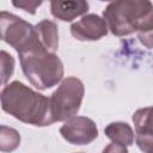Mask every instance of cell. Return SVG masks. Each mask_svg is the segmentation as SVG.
I'll return each instance as SVG.
<instances>
[{
	"label": "cell",
	"mask_w": 153,
	"mask_h": 153,
	"mask_svg": "<svg viewBox=\"0 0 153 153\" xmlns=\"http://www.w3.org/2000/svg\"><path fill=\"white\" fill-rule=\"evenodd\" d=\"M102 18L112 35L123 37L137 32L141 43L148 49L152 48L153 5L151 1L120 0L109 2Z\"/></svg>",
	"instance_id": "obj_1"
},
{
	"label": "cell",
	"mask_w": 153,
	"mask_h": 153,
	"mask_svg": "<svg viewBox=\"0 0 153 153\" xmlns=\"http://www.w3.org/2000/svg\"><path fill=\"white\" fill-rule=\"evenodd\" d=\"M0 103L6 114L23 123L35 127H47L54 123L49 98L18 80L2 88Z\"/></svg>",
	"instance_id": "obj_2"
},
{
	"label": "cell",
	"mask_w": 153,
	"mask_h": 153,
	"mask_svg": "<svg viewBox=\"0 0 153 153\" xmlns=\"http://www.w3.org/2000/svg\"><path fill=\"white\" fill-rule=\"evenodd\" d=\"M18 55L25 78L36 88L48 90L62 81L63 63L56 54L36 49Z\"/></svg>",
	"instance_id": "obj_3"
},
{
	"label": "cell",
	"mask_w": 153,
	"mask_h": 153,
	"mask_svg": "<svg viewBox=\"0 0 153 153\" xmlns=\"http://www.w3.org/2000/svg\"><path fill=\"white\" fill-rule=\"evenodd\" d=\"M85 94L84 82L76 76H67L53 92L50 100V112L54 122H65L76 116Z\"/></svg>",
	"instance_id": "obj_4"
},
{
	"label": "cell",
	"mask_w": 153,
	"mask_h": 153,
	"mask_svg": "<svg viewBox=\"0 0 153 153\" xmlns=\"http://www.w3.org/2000/svg\"><path fill=\"white\" fill-rule=\"evenodd\" d=\"M0 39L18 54L43 49L36 37L33 25L7 11H0Z\"/></svg>",
	"instance_id": "obj_5"
},
{
	"label": "cell",
	"mask_w": 153,
	"mask_h": 153,
	"mask_svg": "<svg viewBox=\"0 0 153 153\" xmlns=\"http://www.w3.org/2000/svg\"><path fill=\"white\" fill-rule=\"evenodd\" d=\"M61 136L71 145L85 146L98 136V127L93 120L86 116H73L65 121L60 128Z\"/></svg>",
	"instance_id": "obj_6"
},
{
	"label": "cell",
	"mask_w": 153,
	"mask_h": 153,
	"mask_svg": "<svg viewBox=\"0 0 153 153\" xmlns=\"http://www.w3.org/2000/svg\"><path fill=\"white\" fill-rule=\"evenodd\" d=\"M108 31L105 20L96 13L85 14L71 25V35L78 41H99Z\"/></svg>",
	"instance_id": "obj_7"
},
{
	"label": "cell",
	"mask_w": 153,
	"mask_h": 153,
	"mask_svg": "<svg viewBox=\"0 0 153 153\" xmlns=\"http://www.w3.org/2000/svg\"><path fill=\"white\" fill-rule=\"evenodd\" d=\"M151 111L152 108L137 109L133 115V122L135 127V141L137 147L143 153H151L152 149V126H151Z\"/></svg>",
	"instance_id": "obj_8"
},
{
	"label": "cell",
	"mask_w": 153,
	"mask_h": 153,
	"mask_svg": "<svg viewBox=\"0 0 153 153\" xmlns=\"http://www.w3.org/2000/svg\"><path fill=\"white\" fill-rule=\"evenodd\" d=\"M90 8L87 1L84 0H73V1H51L50 12L53 17L61 22H72L73 19L85 16Z\"/></svg>",
	"instance_id": "obj_9"
},
{
	"label": "cell",
	"mask_w": 153,
	"mask_h": 153,
	"mask_svg": "<svg viewBox=\"0 0 153 153\" xmlns=\"http://www.w3.org/2000/svg\"><path fill=\"white\" fill-rule=\"evenodd\" d=\"M36 37L42 48L51 54H55L59 48V29L56 23L49 19L41 20L35 26Z\"/></svg>",
	"instance_id": "obj_10"
},
{
	"label": "cell",
	"mask_w": 153,
	"mask_h": 153,
	"mask_svg": "<svg viewBox=\"0 0 153 153\" xmlns=\"http://www.w3.org/2000/svg\"><path fill=\"white\" fill-rule=\"evenodd\" d=\"M104 134L114 143L130 146L134 143V130L127 122H112L104 128Z\"/></svg>",
	"instance_id": "obj_11"
},
{
	"label": "cell",
	"mask_w": 153,
	"mask_h": 153,
	"mask_svg": "<svg viewBox=\"0 0 153 153\" xmlns=\"http://www.w3.org/2000/svg\"><path fill=\"white\" fill-rule=\"evenodd\" d=\"M20 134L8 126H0V152L12 153L20 146Z\"/></svg>",
	"instance_id": "obj_12"
},
{
	"label": "cell",
	"mask_w": 153,
	"mask_h": 153,
	"mask_svg": "<svg viewBox=\"0 0 153 153\" xmlns=\"http://www.w3.org/2000/svg\"><path fill=\"white\" fill-rule=\"evenodd\" d=\"M14 57L10 53L0 50V88L7 85L10 78L14 72Z\"/></svg>",
	"instance_id": "obj_13"
},
{
	"label": "cell",
	"mask_w": 153,
	"mask_h": 153,
	"mask_svg": "<svg viewBox=\"0 0 153 153\" xmlns=\"http://www.w3.org/2000/svg\"><path fill=\"white\" fill-rule=\"evenodd\" d=\"M12 5L14 7H18V8L23 10L26 13L35 14L37 7H39L42 5V1H13Z\"/></svg>",
	"instance_id": "obj_14"
},
{
	"label": "cell",
	"mask_w": 153,
	"mask_h": 153,
	"mask_svg": "<svg viewBox=\"0 0 153 153\" xmlns=\"http://www.w3.org/2000/svg\"><path fill=\"white\" fill-rule=\"evenodd\" d=\"M102 153H128V149L126 146L118 145V143H109Z\"/></svg>",
	"instance_id": "obj_15"
}]
</instances>
